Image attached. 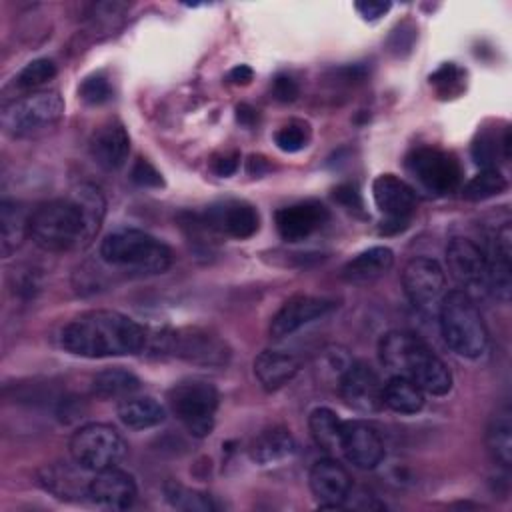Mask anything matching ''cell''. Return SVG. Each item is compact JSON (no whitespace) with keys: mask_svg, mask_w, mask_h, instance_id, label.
Wrapping results in <instances>:
<instances>
[{"mask_svg":"<svg viewBox=\"0 0 512 512\" xmlns=\"http://www.w3.org/2000/svg\"><path fill=\"white\" fill-rule=\"evenodd\" d=\"M354 8L364 20H378L392 8V4L382 2V0H364V2H356Z\"/></svg>","mask_w":512,"mask_h":512,"instance_id":"43","label":"cell"},{"mask_svg":"<svg viewBox=\"0 0 512 512\" xmlns=\"http://www.w3.org/2000/svg\"><path fill=\"white\" fill-rule=\"evenodd\" d=\"M378 354L380 362L392 374L416 382L426 394L444 396L452 390V372L448 364L412 332H386L378 344Z\"/></svg>","mask_w":512,"mask_h":512,"instance_id":"3","label":"cell"},{"mask_svg":"<svg viewBox=\"0 0 512 512\" xmlns=\"http://www.w3.org/2000/svg\"><path fill=\"white\" fill-rule=\"evenodd\" d=\"M164 496L170 502V506L178 508V510H188V512H208L214 510V502L210 500V496L198 492V490H190L186 486L180 484H166L164 486Z\"/></svg>","mask_w":512,"mask_h":512,"instance_id":"35","label":"cell"},{"mask_svg":"<svg viewBox=\"0 0 512 512\" xmlns=\"http://www.w3.org/2000/svg\"><path fill=\"white\" fill-rule=\"evenodd\" d=\"M394 264V252L386 246H372L354 258H350L342 270L340 276L348 284H370L378 278H382Z\"/></svg>","mask_w":512,"mask_h":512,"instance_id":"23","label":"cell"},{"mask_svg":"<svg viewBox=\"0 0 512 512\" xmlns=\"http://www.w3.org/2000/svg\"><path fill=\"white\" fill-rule=\"evenodd\" d=\"M80 98L86 102V104H92V106H98V104H104L112 98V88H110V82L100 76V74H92L88 78H84V82L80 84Z\"/></svg>","mask_w":512,"mask_h":512,"instance_id":"38","label":"cell"},{"mask_svg":"<svg viewBox=\"0 0 512 512\" xmlns=\"http://www.w3.org/2000/svg\"><path fill=\"white\" fill-rule=\"evenodd\" d=\"M340 450L350 464L362 470L376 468L386 456L384 440L378 428L366 420L342 422Z\"/></svg>","mask_w":512,"mask_h":512,"instance_id":"15","label":"cell"},{"mask_svg":"<svg viewBox=\"0 0 512 512\" xmlns=\"http://www.w3.org/2000/svg\"><path fill=\"white\" fill-rule=\"evenodd\" d=\"M130 178L134 184L142 186V188H158L162 186V174L146 160V158H138L130 170Z\"/></svg>","mask_w":512,"mask_h":512,"instance_id":"40","label":"cell"},{"mask_svg":"<svg viewBox=\"0 0 512 512\" xmlns=\"http://www.w3.org/2000/svg\"><path fill=\"white\" fill-rule=\"evenodd\" d=\"M140 378L120 366L106 368L92 378V392L98 398H128L140 390Z\"/></svg>","mask_w":512,"mask_h":512,"instance_id":"30","label":"cell"},{"mask_svg":"<svg viewBox=\"0 0 512 512\" xmlns=\"http://www.w3.org/2000/svg\"><path fill=\"white\" fill-rule=\"evenodd\" d=\"M372 198L384 216L382 232H400L408 226L416 210V192L408 182L396 174H380L372 182Z\"/></svg>","mask_w":512,"mask_h":512,"instance_id":"12","label":"cell"},{"mask_svg":"<svg viewBox=\"0 0 512 512\" xmlns=\"http://www.w3.org/2000/svg\"><path fill=\"white\" fill-rule=\"evenodd\" d=\"M308 484L320 508H342L352 490L348 470L332 458H322L312 464Z\"/></svg>","mask_w":512,"mask_h":512,"instance_id":"19","label":"cell"},{"mask_svg":"<svg viewBox=\"0 0 512 512\" xmlns=\"http://www.w3.org/2000/svg\"><path fill=\"white\" fill-rule=\"evenodd\" d=\"M128 452L122 434L110 424L90 422L80 426L70 438V456L76 466L86 472H100L116 468Z\"/></svg>","mask_w":512,"mask_h":512,"instance_id":"8","label":"cell"},{"mask_svg":"<svg viewBox=\"0 0 512 512\" xmlns=\"http://www.w3.org/2000/svg\"><path fill=\"white\" fill-rule=\"evenodd\" d=\"M384 382L380 376L362 362H350V366L338 378V392L342 400L358 412H378L384 408L382 398Z\"/></svg>","mask_w":512,"mask_h":512,"instance_id":"14","label":"cell"},{"mask_svg":"<svg viewBox=\"0 0 512 512\" xmlns=\"http://www.w3.org/2000/svg\"><path fill=\"white\" fill-rule=\"evenodd\" d=\"M296 452V442L290 430L282 426H272L262 430L250 444V458L258 466H270L284 462Z\"/></svg>","mask_w":512,"mask_h":512,"instance_id":"26","label":"cell"},{"mask_svg":"<svg viewBox=\"0 0 512 512\" xmlns=\"http://www.w3.org/2000/svg\"><path fill=\"white\" fill-rule=\"evenodd\" d=\"M334 200H338L346 208L360 210L362 208V196L354 184H342L334 190Z\"/></svg>","mask_w":512,"mask_h":512,"instance_id":"44","label":"cell"},{"mask_svg":"<svg viewBox=\"0 0 512 512\" xmlns=\"http://www.w3.org/2000/svg\"><path fill=\"white\" fill-rule=\"evenodd\" d=\"M64 118V100L54 90H36L2 108L0 122L14 138H32L52 130Z\"/></svg>","mask_w":512,"mask_h":512,"instance_id":"6","label":"cell"},{"mask_svg":"<svg viewBox=\"0 0 512 512\" xmlns=\"http://www.w3.org/2000/svg\"><path fill=\"white\" fill-rule=\"evenodd\" d=\"M130 154V136L120 122L100 126L90 138V156L104 170H118Z\"/></svg>","mask_w":512,"mask_h":512,"instance_id":"22","label":"cell"},{"mask_svg":"<svg viewBox=\"0 0 512 512\" xmlns=\"http://www.w3.org/2000/svg\"><path fill=\"white\" fill-rule=\"evenodd\" d=\"M384 406L396 414H416L426 404V392L412 380L392 374L382 390Z\"/></svg>","mask_w":512,"mask_h":512,"instance_id":"28","label":"cell"},{"mask_svg":"<svg viewBox=\"0 0 512 512\" xmlns=\"http://www.w3.org/2000/svg\"><path fill=\"white\" fill-rule=\"evenodd\" d=\"M268 168H270V164L262 156H250L246 162V170L252 176H262L264 172H268Z\"/></svg>","mask_w":512,"mask_h":512,"instance_id":"46","label":"cell"},{"mask_svg":"<svg viewBox=\"0 0 512 512\" xmlns=\"http://www.w3.org/2000/svg\"><path fill=\"white\" fill-rule=\"evenodd\" d=\"M446 262L458 290L466 292L470 298L490 292L486 256L474 240L462 236L452 238L446 246Z\"/></svg>","mask_w":512,"mask_h":512,"instance_id":"11","label":"cell"},{"mask_svg":"<svg viewBox=\"0 0 512 512\" xmlns=\"http://www.w3.org/2000/svg\"><path fill=\"white\" fill-rule=\"evenodd\" d=\"M252 76H254V72H252V68L246 66V64H238V66H234V68L228 72V80H230L232 84H236V86H246V84H250Z\"/></svg>","mask_w":512,"mask_h":512,"instance_id":"45","label":"cell"},{"mask_svg":"<svg viewBox=\"0 0 512 512\" xmlns=\"http://www.w3.org/2000/svg\"><path fill=\"white\" fill-rule=\"evenodd\" d=\"M508 182L496 168H482L476 176H472L464 186H462V198L470 202H480L488 200L492 196H498L506 190Z\"/></svg>","mask_w":512,"mask_h":512,"instance_id":"33","label":"cell"},{"mask_svg":"<svg viewBox=\"0 0 512 512\" xmlns=\"http://www.w3.org/2000/svg\"><path fill=\"white\" fill-rule=\"evenodd\" d=\"M486 446L494 462L502 468L512 464V412L508 406L496 410L486 428Z\"/></svg>","mask_w":512,"mask_h":512,"instance_id":"29","label":"cell"},{"mask_svg":"<svg viewBox=\"0 0 512 512\" xmlns=\"http://www.w3.org/2000/svg\"><path fill=\"white\" fill-rule=\"evenodd\" d=\"M86 496L100 508L126 510L136 502L138 488L134 478L116 466L94 472L88 482Z\"/></svg>","mask_w":512,"mask_h":512,"instance_id":"17","label":"cell"},{"mask_svg":"<svg viewBox=\"0 0 512 512\" xmlns=\"http://www.w3.org/2000/svg\"><path fill=\"white\" fill-rule=\"evenodd\" d=\"M308 428L314 442L324 450H340L342 420L330 408H314L308 416Z\"/></svg>","mask_w":512,"mask_h":512,"instance_id":"31","label":"cell"},{"mask_svg":"<svg viewBox=\"0 0 512 512\" xmlns=\"http://www.w3.org/2000/svg\"><path fill=\"white\" fill-rule=\"evenodd\" d=\"M118 418L126 428L146 430L162 424L166 410L152 396H128L118 404Z\"/></svg>","mask_w":512,"mask_h":512,"instance_id":"27","label":"cell"},{"mask_svg":"<svg viewBox=\"0 0 512 512\" xmlns=\"http://www.w3.org/2000/svg\"><path fill=\"white\" fill-rule=\"evenodd\" d=\"M106 216V198L94 184H80L68 196L36 206L30 214V238L46 252L88 246Z\"/></svg>","mask_w":512,"mask_h":512,"instance_id":"1","label":"cell"},{"mask_svg":"<svg viewBox=\"0 0 512 512\" xmlns=\"http://www.w3.org/2000/svg\"><path fill=\"white\" fill-rule=\"evenodd\" d=\"M204 222L210 226V230L238 240L254 236L260 226L256 208L244 200H226L210 206L204 214Z\"/></svg>","mask_w":512,"mask_h":512,"instance_id":"20","label":"cell"},{"mask_svg":"<svg viewBox=\"0 0 512 512\" xmlns=\"http://www.w3.org/2000/svg\"><path fill=\"white\" fill-rule=\"evenodd\" d=\"M336 308V302L324 296H310V294H298L292 296L282 304V308L274 314L270 320V336L280 340L286 338L306 324L320 320L328 312Z\"/></svg>","mask_w":512,"mask_h":512,"instance_id":"16","label":"cell"},{"mask_svg":"<svg viewBox=\"0 0 512 512\" xmlns=\"http://www.w3.org/2000/svg\"><path fill=\"white\" fill-rule=\"evenodd\" d=\"M482 252L488 264L490 292L502 302H508L512 288V228L508 220L490 234L486 248H482Z\"/></svg>","mask_w":512,"mask_h":512,"instance_id":"18","label":"cell"},{"mask_svg":"<svg viewBox=\"0 0 512 512\" xmlns=\"http://www.w3.org/2000/svg\"><path fill=\"white\" fill-rule=\"evenodd\" d=\"M142 324L116 310H90L72 318L60 332V346L82 358L132 356L148 346Z\"/></svg>","mask_w":512,"mask_h":512,"instance_id":"2","label":"cell"},{"mask_svg":"<svg viewBox=\"0 0 512 512\" xmlns=\"http://www.w3.org/2000/svg\"><path fill=\"white\" fill-rule=\"evenodd\" d=\"M446 274L442 266L428 256H416L402 270V288L416 308L438 306L444 296Z\"/></svg>","mask_w":512,"mask_h":512,"instance_id":"13","label":"cell"},{"mask_svg":"<svg viewBox=\"0 0 512 512\" xmlns=\"http://www.w3.org/2000/svg\"><path fill=\"white\" fill-rule=\"evenodd\" d=\"M328 220L324 204L314 200L296 202L276 212V230L286 242H298L314 234Z\"/></svg>","mask_w":512,"mask_h":512,"instance_id":"21","label":"cell"},{"mask_svg":"<svg viewBox=\"0 0 512 512\" xmlns=\"http://www.w3.org/2000/svg\"><path fill=\"white\" fill-rule=\"evenodd\" d=\"M300 370V360L282 350H262L254 358V376L268 392L288 384Z\"/></svg>","mask_w":512,"mask_h":512,"instance_id":"24","label":"cell"},{"mask_svg":"<svg viewBox=\"0 0 512 512\" xmlns=\"http://www.w3.org/2000/svg\"><path fill=\"white\" fill-rule=\"evenodd\" d=\"M438 326L446 346L462 358H480L488 348V328L474 302L462 290L444 292L438 304Z\"/></svg>","mask_w":512,"mask_h":512,"instance_id":"4","label":"cell"},{"mask_svg":"<svg viewBox=\"0 0 512 512\" xmlns=\"http://www.w3.org/2000/svg\"><path fill=\"white\" fill-rule=\"evenodd\" d=\"M310 132L308 126L302 122H290L284 124L276 134H274V142L282 152H298L308 144Z\"/></svg>","mask_w":512,"mask_h":512,"instance_id":"37","label":"cell"},{"mask_svg":"<svg viewBox=\"0 0 512 512\" xmlns=\"http://www.w3.org/2000/svg\"><path fill=\"white\" fill-rule=\"evenodd\" d=\"M30 210L14 200L0 204V252L4 258L12 256L30 236Z\"/></svg>","mask_w":512,"mask_h":512,"instance_id":"25","label":"cell"},{"mask_svg":"<svg viewBox=\"0 0 512 512\" xmlns=\"http://www.w3.org/2000/svg\"><path fill=\"white\" fill-rule=\"evenodd\" d=\"M56 64L50 58H36L28 62L16 76V84L22 90H36L56 76Z\"/></svg>","mask_w":512,"mask_h":512,"instance_id":"36","label":"cell"},{"mask_svg":"<svg viewBox=\"0 0 512 512\" xmlns=\"http://www.w3.org/2000/svg\"><path fill=\"white\" fill-rule=\"evenodd\" d=\"M504 158H510V132L508 128L502 132V140H498L494 134H478V138L472 144V156L476 160V164H480L482 168H496V156L500 154Z\"/></svg>","mask_w":512,"mask_h":512,"instance_id":"34","label":"cell"},{"mask_svg":"<svg viewBox=\"0 0 512 512\" xmlns=\"http://www.w3.org/2000/svg\"><path fill=\"white\" fill-rule=\"evenodd\" d=\"M82 466H78L80 470ZM78 470L70 468V466H48L42 472V484L46 486V490H50L52 494H56L58 498H68V496H86L88 492V482H82Z\"/></svg>","mask_w":512,"mask_h":512,"instance_id":"32","label":"cell"},{"mask_svg":"<svg viewBox=\"0 0 512 512\" xmlns=\"http://www.w3.org/2000/svg\"><path fill=\"white\" fill-rule=\"evenodd\" d=\"M406 168L424 190L436 196L456 192L462 182V168L456 156L438 148L422 146L412 150L406 158Z\"/></svg>","mask_w":512,"mask_h":512,"instance_id":"10","label":"cell"},{"mask_svg":"<svg viewBox=\"0 0 512 512\" xmlns=\"http://www.w3.org/2000/svg\"><path fill=\"white\" fill-rule=\"evenodd\" d=\"M102 260L134 274H162L172 264V250L142 230H118L100 244Z\"/></svg>","mask_w":512,"mask_h":512,"instance_id":"5","label":"cell"},{"mask_svg":"<svg viewBox=\"0 0 512 512\" xmlns=\"http://www.w3.org/2000/svg\"><path fill=\"white\" fill-rule=\"evenodd\" d=\"M218 400L216 386L200 378L182 380L168 390L172 414L194 438H206L214 430Z\"/></svg>","mask_w":512,"mask_h":512,"instance_id":"7","label":"cell"},{"mask_svg":"<svg viewBox=\"0 0 512 512\" xmlns=\"http://www.w3.org/2000/svg\"><path fill=\"white\" fill-rule=\"evenodd\" d=\"M462 78H464V72L454 66V64H444L440 66L432 76H430V84L436 86V90L442 94V96H452L456 92H460L462 88Z\"/></svg>","mask_w":512,"mask_h":512,"instance_id":"39","label":"cell"},{"mask_svg":"<svg viewBox=\"0 0 512 512\" xmlns=\"http://www.w3.org/2000/svg\"><path fill=\"white\" fill-rule=\"evenodd\" d=\"M238 164H240V156L236 152H222V154L212 158L210 168L216 176L226 178V176H232L238 170Z\"/></svg>","mask_w":512,"mask_h":512,"instance_id":"42","label":"cell"},{"mask_svg":"<svg viewBox=\"0 0 512 512\" xmlns=\"http://www.w3.org/2000/svg\"><path fill=\"white\" fill-rule=\"evenodd\" d=\"M156 350L172 354L196 366H226L230 360L228 344L200 328L172 330L156 338Z\"/></svg>","mask_w":512,"mask_h":512,"instance_id":"9","label":"cell"},{"mask_svg":"<svg viewBox=\"0 0 512 512\" xmlns=\"http://www.w3.org/2000/svg\"><path fill=\"white\" fill-rule=\"evenodd\" d=\"M272 96L278 102H294L298 96V84L288 74H278L272 82Z\"/></svg>","mask_w":512,"mask_h":512,"instance_id":"41","label":"cell"},{"mask_svg":"<svg viewBox=\"0 0 512 512\" xmlns=\"http://www.w3.org/2000/svg\"><path fill=\"white\" fill-rule=\"evenodd\" d=\"M236 120H238L240 124H244V126H252V124L256 122V110L250 108L248 104H240V106L236 108Z\"/></svg>","mask_w":512,"mask_h":512,"instance_id":"47","label":"cell"}]
</instances>
